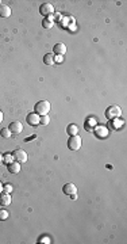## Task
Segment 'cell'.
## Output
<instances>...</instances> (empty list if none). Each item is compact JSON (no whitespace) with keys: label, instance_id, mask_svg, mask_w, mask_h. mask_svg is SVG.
Wrapping results in <instances>:
<instances>
[{"label":"cell","instance_id":"ba28073f","mask_svg":"<svg viewBox=\"0 0 127 244\" xmlns=\"http://www.w3.org/2000/svg\"><path fill=\"white\" fill-rule=\"evenodd\" d=\"M62 191H64V194H66V195H72V194L77 193V187H76V185H73V183H66V185L64 186Z\"/></svg>","mask_w":127,"mask_h":244},{"label":"cell","instance_id":"d6986e66","mask_svg":"<svg viewBox=\"0 0 127 244\" xmlns=\"http://www.w3.org/2000/svg\"><path fill=\"white\" fill-rule=\"evenodd\" d=\"M8 219V212L4 209H0V221H4Z\"/></svg>","mask_w":127,"mask_h":244},{"label":"cell","instance_id":"6da1fadb","mask_svg":"<svg viewBox=\"0 0 127 244\" xmlns=\"http://www.w3.org/2000/svg\"><path fill=\"white\" fill-rule=\"evenodd\" d=\"M50 111V102L46 99L43 100H39V102L35 103V107H34V113L42 117V115H47V113Z\"/></svg>","mask_w":127,"mask_h":244},{"label":"cell","instance_id":"4fadbf2b","mask_svg":"<svg viewBox=\"0 0 127 244\" xmlns=\"http://www.w3.org/2000/svg\"><path fill=\"white\" fill-rule=\"evenodd\" d=\"M43 62L46 64V65H53L55 62L54 61V54L53 53H46L43 56Z\"/></svg>","mask_w":127,"mask_h":244},{"label":"cell","instance_id":"8fae6325","mask_svg":"<svg viewBox=\"0 0 127 244\" xmlns=\"http://www.w3.org/2000/svg\"><path fill=\"white\" fill-rule=\"evenodd\" d=\"M11 15V8L7 4H0V16L2 18H8Z\"/></svg>","mask_w":127,"mask_h":244},{"label":"cell","instance_id":"5bb4252c","mask_svg":"<svg viewBox=\"0 0 127 244\" xmlns=\"http://www.w3.org/2000/svg\"><path fill=\"white\" fill-rule=\"evenodd\" d=\"M66 132H68L69 136H74V134L78 133V127H77V125H74V123H70L68 126V129H66Z\"/></svg>","mask_w":127,"mask_h":244},{"label":"cell","instance_id":"e0dca14e","mask_svg":"<svg viewBox=\"0 0 127 244\" xmlns=\"http://www.w3.org/2000/svg\"><path fill=\"white\" fill-rule=\"evenodd\" d=\"M42 25H43V27H45V29H50L51 26L54 25V22L51 21L50 18H47V19H43V21H42Z\"/></svg>","mask_w":127,"mask_h":244},{"label":"cell","instance_id":"7402d4cb","mask_svg":"<svg viewBox=\"0 0 127 244\" xmlns=\"http://www.w3.org/2000/svg\"><path fill=\"white\" fill-rule=\"evenodd\" d=\"M123 121H115V127H118V126H122L123 123H122Z\"/></svg>","mask_w":127,"mask_h":244},{"label":"cell","instance_id":"ac0fdd59","mask_svg":"<svg viewBox=\"0 0 127 244\" xmlns=\"http://www.w3.org/2000/svg\"><path fill=\"white\" fill-rule=\"evenodd\" d=\"M3 160H4L7 164H10V163H12L15 159H14V155H12V153H6L4 157H3Z\"/></svg>","mask_w":127,"mask_h":244},{"label":"cell","instance_id":"44dd1931","mask_svg":"<svg viewBox=\"0 0 127 244\" xmlns=\"http://www.w3.org/2000/svg\"><path fill=\"white\" fill-rule=\"evenodd\" d=\"M54 61H57V62H61L62 61V56H55V57H54Z\"/></svg>","mask_w":127,"mask_h":244},{"label":"cell","instance_id":"d4e9b609","mask_svg":"<svg viewBox=\"0 0 127 244\" xmlns=\"http://www.w3.org/2000/svg\"><path fill=\"white\" fill-rule=\"evenodd\" d=\"M2 161H3V156L0 155V163H2Z\"/></svg>","mask_w":127,"mask_h":244},{"label":"cell","instance_id":"ffe728a7","mask_svg":"<svg viewBox=\"0 0 127 244\" xmlns=\"http://www.w3.org/2000/svg\"><path fill=\"white\" fill-rule=\"evenodd\" d=\"M12 189H14V187L11 186L10 183H7V185L3 186V193H6V194H11V191H12Z\"/></svg>","mask_w":127,"mask_h":244},{"label":"cell","instance_id":"9a60e30c","mask_svg":"<svg viewBox=\"0 0 127 244\" xmlns=\"http://www.w3.org/2000/svg\"><path fill=\"white\" fill-rule=\"evenodd\" d=\"M0 134H2V137H4V138H10L11 137V130L8 129V127H3V129L0 130Z\"/></svg>","mask_w":127,"mask_h":244},{"label":"cell","instance_id":"5b68a950","mask_svg":"<svg viewBox=\"0 0 127 244\" xmlns=\"http://www.w3.org/2000/svg\"><path fill=\"white\" fill-rule=\"evenodd\" d=\"M120 113H122L120 107H118V106H111V107L107 108L106 117H107V118H115V117H119V115H120Z\"/></svg>","mask_w":127,"mask_h":244},{"label":"cell","instance_id":"52a82bcc","mask_svg":"<svg viewBox=\"0 0 127 244\" xmlns=\"http://www.w3.org/2000/svg\"><path fill=\"white\" fill-rule=\"evenodd\" d=\"M39 115L37 114V113H30V114L27 115V123L31 126H35L39 123Z\"/></svg>","mask_w":127,"mask_h":244},{"label":"cell","instance_id":"484cf974","mask_svg":"<svg viewBox=\"0 0 127 244\" xmlns=\"http://www.w3.org/2000/svg\"><path fill=\"white\" fill-rule=\"evenodd\" d=\"M0 4H2V2H0Z\"/></svg>","mask_w":127,"mask_h":244},{"label":"cell","instance_id":"7c38bea8","mask_svg":"<svg viewBox=\"0 0 127 244\" xmlns=\"http://www.w3.org/2000/svg\"><path fill=\"white\" fill-rule=\"evenodd\" d=\"M8 171L11 174H18V172L20 171V163H18V161H12V163L8 164Z\"/></svg>","mask_w":127,"mask_h":244},{"label":"cell","instance_id":"3957f363","mask_svg":"<svg viewBox=\"0 0 127 244\" xmlns=\"http://www.w3.org/2000/svg\"><path fill=\"white\" fill-rule=\"evenodd\" d=\"M12 155H14L15 161H18V163H20V164L27 161V153H26L23 149H15L12 152Z\"/></svg>","mask_w":127,"mask_h":244},{"label":"cell","instance_id":"603a6c76","mask_svg":"<svg viewBox=\"0 0 127 244\" xmlns=\"http://www.w3.org/2000/svg\"><path fill=\"white\" fill-rule=\"evenodd\" d=\"M42 243H46V244H49V243H50V240L47 239V237H45V239H42Z\"/></svg>","mask_w":127,"mask_h":244},{"label":"cell","instance_id":"2e32d148","mask_svg":"<svg viewBox=\"0 0 127 244\" xmlns=\"http://www.w3.org/2000/svg\"><path fill=\"white\" fill-rule=\"evenodd\" d=\"M49 122H50V118H49V115H42V117L39 118V123H41V125H43V126L49 125Z\"/></svg>","mask_w":127,"mask_h":244},{"label":"cell","instance_id":"7a4b0ae2","mask_svg":"<svg viewBox=\"0 0 127 244\" xmlns=\"http://www.w3.org/2000/svg\"><path fill=\"white\" fill-rule=\"evenodd\" d=\"M81 142H83V140H81V137L78 134L70 136L68 140V148L70 151H78L81 148Z\"/></svg>","mask_w":127,"mask_h":244},{"label":"cell","instance_id":"8992f818","mask_svg":"<svg viewBox=\"0 0 127 244\" xmlns=\"http://www.w3.org/2000/svg\"><path fill=\"white\" fill-rule=\"evenodd\" d=\"M8 129L11 130V133H14V134H19V133H22V130H23V125H22V122L15 121V122L11 123Z\"/></svg>","mask_w":127,"mask_h":244},{"label":"cell","instance_id":"cb8c5ba5","mask_svg":"<svg viewBox=\"0 0 127 244\" xmlns=\"http://www.w3.org/2000/svg\"><path fill=\"white\" fill-rule=\"evenodd\" d=\"M2 121H3V113L0 111V122H2Z\"/></svg>","mask_w":127,"mask_h":244},{"label":"cell","instance_id":"277c9868","mask_svg":"<svg viewBox=\"0 0 127 244\" xmlns=\"http://www.w3.org/2000/svg\"><path fill=\"white\" fill-rule=\"evenodd\" d=\"M39 12H41V15H43V16L51 15L54 12V7H53L51 3H43V4L39 7Z\"/></svg>","mask_w":127,"mask_h":244},{"label":"cell","instance_id":"9c48e42d","mask_svg":"<svg viewBox=\"0 0 127 244\" xmlns=\"http://www.w3.org/2000/svg\"><path fill=\"white\" fill-rule=\"evenodd\" d=\"M54 53L58 54V56H64V54H65V53H66V46H65V44H61V42L55 44V45H54Z\"/></svg>","mask_w":127,"mask_h":244},{"label":"cell","instance_id":"30bf717a","mask_svg":"<svg viewBox=\"0 0 127 244\" xmlns=\"http://www.w3.org/2000/svg\"><path fill=\"white\" fill-rule=\"evenodd\" d=\"M11 204V194H0V205L2 206H8Z\"/></svg>","mask_w":127,"mask_h":244}]
</instances>
